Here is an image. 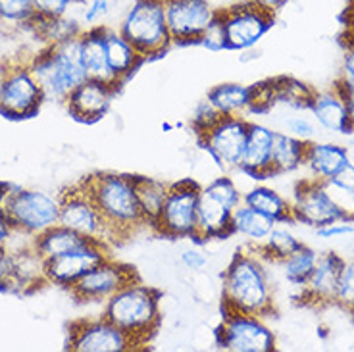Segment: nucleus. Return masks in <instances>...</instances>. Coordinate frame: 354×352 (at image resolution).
<instances>
[{
	"label": "nucleus",
	"instance_id": "1",
	"mask_svg": "<svg viewBox=\"0 0 354 352\" xmlns=\"http://www.w3.org/2000/svg\"><path fill=\"white\" fill-rule=\"evenodd\" d=\"M268 260L258 248L241 250L221 275V312H245L268 317L275 312L274 283Z\"/></svg>",
	"mask_w": 354,
	"mask_h": 352
},
{
	"label": "nucleus",
	"instance_id": "2",
	"mask_svg": "<svg viewBox=\"0 0 354 352\" xmlns=\"http://www.w3.org/2000/svg\"><path fill=\"white\" fill-rule=\"evenodd\" d=\"M88 196L114 231L118 241H124L137 229L149 228L135 193V179L127 174L100 172L80 179Z\"/></svg>",
	"mask_w": 354,
	"mask_h": 352
},
{
	"label": "nucleus",
	"instance_id": "3",
	"mask_svg": "<svg viewBox=\"0 0 354 352\" xmlns=\"http://www.w3.org/2000/svg\"><path fill=\"white\" fill-rule=\"evenodd\" d=\"M160 290L141 279L127 283L104 302L102 316L129 335L139 346H147L162 322Z\"/></svg>",
	"mask_w": 354,
	"mask_h": 352
},
{
	"label": "nucleus",
	"instance_id": "4",
	"mask_svg": "<svg viewBox=\"0 0 354 352\" xmlns=\"http://www.w3.org/2000/svg\"><path fill=\"white\" fill-rule=\"evenodd\" d=\"M27 62L43 87L46 100L64 102L73 89L88 80L81 60L80 35L44 44L43 50L33 54Z\"/></svg>",
	"mask_w": 354,
	"mask_h": 352
},
{
	"label": "nucleus",
	"instance_id": "5",
	"mask_svg": "<svg viewBox=\"0 0 354 352\" xmlns=\"http://www.w3.org/2000/svg\"><path fill=\"white\" fill-rule=\"evenodd\" d=\"M118 29L139 50L145 62L162 58L174 46L166 19V0H133L118 21Z\"/></svg>",
	"mask_w": 354,
	"mask_h": 352
},
{
	"label": "nucleus",
	"instance_id": "6",
	"mask_svg": "<svg viewBox=\"0 0 354 352\" xmlns=\"http://www.w3.org/2000/svg\"><path fill=\"white\" fill-rule=\"evenodd\" d=\"M0 214L6 218L14 233L33 239L48 228L60 223V201L58 196L12 185L0 201Z\"/></svg>",
	"mask_w": 354,
	"mask_h": 352
},
{
	"label": "nucleus",
	"instance_id": "7",
	"mask_svg": "<svg viewBox=\"0 0 354 352\" xmlns=\"http://www.w3.org/2000/svg\"><path fill=\"white\" fill-rule=\"evenodd\" d=\"M241 203L243 191L230 176L216 177L203 187L196 210V233L191 237L193 245L230 239L233 235L231 216Z\"/></svg>",
	"mask_w": 354,
	"mask_h": 352
},
{
	"label": "nucleus",
	"instance_id": "8",
	"mask_svg": "<svg viewBox=\"0 0 354 352\" xmlns=\"http://www.w3.org/2000/svg\"><path fill=\"white\" fill-rule=\"evenodd\" d=\"M201 189L193 179H179L169 183L166 203L152 231L166 239H191L196 233V210Z\"/></svg>",
	"mask_w": 354,
	"mask_h": 352
},
{
	"label": "nucleus",
	"instance_id": "9",
	"mask_svg": "<svg viewBox=\"0 0 354 352\" xmlns=\"http://www.w3.org/2000/svg\"><path fill=\"white\" fill-rule=\"evenodd\" d=\"M46 95L33 75L27 60H10L6 80L0 95V115L24 122L41 112Z\"/></svg>",
	"mask_w": 354,
	"mask_h": 352
},
{
	"label": "nucleus",
	"instance_id": "10",
	"mask_svg": "<svg viewBox=\"0 0 354 352\" xmlns=\"http://www.w3.org/2000/svg\"><path fill=\"white\" fill-rule=\"evenodd\" d=\"M218 349L227 352H274L275 333L266 324V317L245 312H223L216 329Z\"/></svg>",
	"mask_w": 354,
	"mask_h": 352
},
{
	"label": "nucleus",
	"instance_id": "11",
	"mask_svg": "<svg viewBox=\"0 0 354 352\" xmlns=\"http://www.w3.org/2000/svg\"><path fill=\"white\" fill-rule=\"evenodd\" d=\"M58 201H60V223L62 225L73 229L93 241L106 243L108 247L118 241L114 231L110 229L106 220L102 218V214L97 208V204L93 203L85 187L81 185V181L66 187L62 193L58 194Z\"/></svg>",
	"mask_w": 354,
	"mask_h": 352
},
{
	"label": "nucleus",
	"instance_id": "12",
	"mask_svg": "<svg viewBox=\"0 0 354 352\" xmlns=\"http://www.w3.org/2000/svg\"><path fill=\"white\" fill-rule=\"evenodd\" d=\"M248 124L250 122L245 115H221L208 131L196 137L198 145L208 152L221 172L230 174L239 169L247 145Z\"/></svg>",
	"mask_w": 354,
	"mask_h": 352
},
{
	"label": "nucleus",
	"instance_id": "13",
	"mask_svg": "<svg viewBox=\"0 0 354 352\" xmlns=\"http://www.w3.org/2000/svg\"><path fill=\"white\" fill-rule=\"evenodd\" d=\"M137 349L141 346L104 316L80 317L68 326L66 351L70 352H131Z\"/></svg>",
	"mask_w": 354,
	"mask_h": 352
},
{
	"label": "nucleus",
	"instance_id": "14",
	"mask_svg": "<svg viewBox=\"0 0 354 352\" xmlns=\"http://www.w3.org/2000/svg\"><path fill=\"white\" fill-rule=\"evenodd\" d=\"M343 218L345 214L337 206L324 181L308 177L295 187L291 196V220L295 223H302L316 231Z\"/></svg>",
	"mask_w": 354,
	"mask_h": 352
},
{
	"label": "nucleus",
	"instance_id": "15",
	"mask_svg": "<svg viewBox=\"0 0 354 352\" xmlns=\"http://www.w3.org/2000/svg\"><path fill=\"white\" fill-rule=\"evenodd\" d=\"M139 279L135 268L127 264H122L108 256L106 260L93 266L81 279L66 289L77 302H106L112 295L125 287L127 283Z\"/></svg>",
	"mask_w": 354,
	"mask_h": 352
},
{
	"label": "nucleus",
	"instance_id": "16",
	"mask_svg": "<svg viewBox=\"0 0 354 352\" xmlns=\"http://www.w3.org/2000/svg\"><path fill=\"white\" fill-rule=\"evenodd\" d=\"M220 19L227 37V50L235 53L254 48L275 24L274 14L257 8L250 2L221 8Z\"/></svg>",
	"mask_w": 354,
	"mask_h": 352
},
{
	"label": "nucleus",
	"instance_id": "17",
	"mask_svg": "<svg viewBox=\"0 0 354 352\" xmlns=\"http://www.w3.org/2000/svg\"><path fill=\"white\" fill-rule=\"evenodd\" d=\"M218 16L220 8L212 0H168L166 19L174 46L198 44V39Z\"/></svg>",
	"mask_w": 354,
	"mask_h": 352
},
{
	"label": "nucleus",
	"instance_id": "18",
	"mask_svg": "<svg viewBox=\"0 0 354 352\" xmlns=\"http://www.w3.org/2000/svg\"><path fill=\"white\" fill-rule=\"evenodd\" d=\"M108 256H110V247L106 243L91 241L88 245L77 248V250H71L68 254L44 260L46 283L58 285L62 289H70L71 285L81 279L93 266L106 260Z\"/></svg>",
	"mask_w": 354,
	"mask_h": 352
},
{
	"label": "nucleus",
	"instance_id": "19",
	"mask_svg": "<svg viewBox=\"0 0 354 352\" xmlns=\"http://www.w3.org/2000/svg\"><path fill=\"white\" fill-rule=\"evenodd\" d=\"M120 89L108 81L85 80L66 97L64 106L75 122L97 124L110 112Z\"/></svg>",
	"mask_w": 354,
	"mask_h": 352
},
{
	"label": "nucleus",
	"instance_id": "20",
	"mask_svg": "<svg viewBox=\"0 0 354 352\" xmlns=\"http://www.w3.org/2000/svg\"><path fill=\"white\" fill-rule=\"evenodd\" d=\"M275 131L272 127L258 122L248 124L247 145L243 152L239 172L252 177L254 181H264L272 176V158H274Z\"/></svg>",
	"mask_w": 354,
	"mask_h": 352
},
{
	"label": "nucleus",
	"instance_id": "21",
	"mask_svg": "<svg viewBox=\"0 0 354 352\" xmlns=\"http://www.w3.org/2000/svg\"><path fill=\"white\" fill-rule=\"evenodd\" d=\"M343 266H345V258L333 250L319 254L316 268L312 270L308 281L301 289V300L314 306L333 304Z\"/></svg>",
	"mask_w": 354,
	"mask_h": 352
},
{
	"label": "nucleus",
	"instance_id": "22",
	"mask_svg": "<svg viewBox=\"0 0 354 352\" xmlns=\"http://www.w3.org/2000/svg\"><path fill=\"white\" fill-rule=\"evenodd\" d=\"M351 154L343 145L328 141H310L306 145L304 167L308 169L312 179L316 181H329L343 172L351 164Z\"/></svg>",
	"mask_w": 354,
	"mask_h": 352
},
{
	"label": "nucleus",
	"instance_id": "23",
	"mask_svg": "<svg viewBox=\"0 0 354 352\" xmlns=\"http://www.w3.org/2000/svg\"><path fill=\"white\" fill-rule=\"evenodd\" d=\"M308 112L312 114V120L316 122V125L328 133H335V135L353 133L348 124L346 100L333 87L328 91H316L308 106Z\"/></svg>",
	"mask_w": 354,
	"mask_h": 352
},
{
	"label": "nucleus",
	"instance_id": "24",
	"mask_svg": "<svg viewBox=\"0 0 354 352\" xmlns=\"http://www.w3.org/2000/svg\"><path fill=\"white\" fill-rule=\"evenodd\" d=\"M104 27V43H106V54L110 70L114 75L115 83L120 87H124L127 81L131 80L137 73V70L145 64L139 50L125 39L118 27L102 26Z\"/></svg>",
	"mask_w": 354,
	"mask_h": 352
},
{
	"label": "nucleus",
	"instance_id": "25",
	"mask_svg": "<svg viewBox=\"0 0 354 352\" xmlns=\"http://www.w3.org/2000/svg\"><path fill=\"white\" fill-rule=\"evenodd\" d=\"M80 50L81 60L85 66L88 80L108 81L118 85L110 70L106 54V43H104V27H87L80 33ZM120 87V85H118Z\"/></svg>",
	"mask_w": 354,
	"mask_h": 352
},
{
	"label": "nucleus",
	"instance_id": "26",
	"mask_svg": "<svg viewBox=\"0 0 354 352\" xmlns=\"http://www.w3.org/2000/svg\"><path fill=\"white\" fill-rule=\"evenodd\" d=\"M93 239L85 237V235L66 228L62 223H56V225L48 228L43 233H39L37 237L31 239V247L35 248V252L43 260H50V258L68 254L71 250L85 247Z\"/></svg>",
	"mask_w": 354,
	"mask_h": 352
},
{
	"label": "nucleus",
	"instance_id": "27",
	"mask_svg": "<svg viewBox=\"0 0 354 352\" xmlns=\"http://www.w3.org/2000/svg\"><path fill=\"white\" fill-rule=\"evenodd\" d=\"M275 225H277V221L264 216L262 212L250 208L245 203H241L231 216L233 235L247 239V243H250L254 248H260L264 245Z\"/></svg>",
	"mask_w": 354,
	"mask_h": 352
},
{
	"label": "nucleus",
	"instance_id": "28",
	"mask_svg": "<svg viewBox=\"0 0 354 352\" xmlns=\"http://www.w3.org/2000/svg\"><path fill=\"white\" fill-rule=\"evenodd\" d=\"M206 98L212 102V106L221 115H245L250 114V104H252V85L245 83H220L214 85Z\"/></svg>",
	"mask_w": 354,
	"mask_h": 352
},
{
	"label": "nucleus",
	"instance_id": "29",
	"mask_svg": "<svg viewBox=\"0 0 354 352\" xmlns=\"http://www.w3.org/2000/svg\"><path fill=\"white\" fill-rule=\"evenodd\" d=\"M243 203L262 212L264 216L272 218L277 223L279 221H295L291 220V201L285 198L279 191H275L268 185H254L243 193Z\"/></svg>",
	"mask_w": 354,
	"mask_h": 352
},
{
	"label": "nucleus",
	"instance_id": "30",
	"mask_svg": "<svg viewBox=\"0 0 354 352\" xmlns=\"http://www.w3.org/2000/svg\"><path fill=\"white\" fill-rule=\"evenodd\" d=\"M306 141H301L285 131H275L274 158H272V176L291 174L299 167H304Z\"/></svg>",
	"mask_w": 354,
	"mask_h": 352
},
{
	"label": "nucleus",
	"instance_id": "31",
	"mask_svg": "<svg viewBox=\"0 0 354 352\" xmlns=\"http://www.w3.org/2000/svg\"><path fill=\"white\" fill-rule=\"evenodd\" d=\"M133 179H135V193H137V201L141 206L145 221L149 228H152V223L158 220L162 206L166 203L169 183L147 176H133Z\"/></svg>",
	"mask_w": 354,
	"mask_h": 352
},
{
	"label": "nucleus",
	"instance_id": "32",
	"mask_svg": "<svg viewBox=\"0 0 354 352\" xmlns=\"http://www.w3.org/2000/svg\"><path fill=\"white\" fill-rule=\"evenodd\" d=\"M318 258L319 252H316L314 248L306 247V245H302L299 250H295L292 254L283 258L277 264L281 266V275L285 277V281L301 290L308 281L312 270L316 268Z\"/></svg>",
	"mask_w": 354,
	"mask_h": 352
},
{
	"label": "nucleus",
	"instance_id": "33",
	"mask_svg": "<svg viewBox=\"0 0 354 352\" xmlns=\"http://www.w3.org/2000/svg\"><path fill=\"white\" fill-rule=\"evenodd\" d=\"M289 225H291V221H279L274 228V231L270 233L268 241L258 248L268 262L277 264V262H281L283 258L292 254L295 250H299L304 245Z\"/></svg>",
	"mask_w": 354,
	"mask_h": 352
},
{
	"label": "nucleus",
	"instance_id": "34",
	"mask_svg": "<svg viewBox=\"0 0 354 352\" xmlns=\"http://www.w3.org/2000/svg\"><path fill=\"white\" fill-rule=\"evenodd\" d=\"M275 97L277 104H285L292 110H308L312 97L316 89H312L308 83L297 80V77H275Z\"/></svg>",
	"mask_w": 354,
	"mask_h": 352
},
{
	"label": "nucleus",
	"instance_id": "35",
	"mask_svg": "<svg viewBox=\"0 0 354 352\" xmlns=\"http://www.w3.org/2000/svg\"><path fill=\"white\" fill-rule=\"evenodd\" d=\"M326 187L337 206L343 210L345 218L354 221V162L339 172L333 179L326 181Z\"/></svg>",
	"mask_w": 354,
	"mask_h": 352
},
{
	"label": "nucleus",
	"instance_id": "36",
	"mask_svg": "<svg viewBox=\"0 0 354 352\" xmlns=\"http://www.w3.org/2000/svg\"><path fill=\"white\" fill-rule=\"evenodd\" d=\"M122 6V0H83L80 6V21L83 29L108 26L106 21Z\"/></svg>",
	"mask_w": 354,
	"mask_h": 352
},
{
	"label": "nucleus",
	"instance_id": "37",
	"mask_svg": "<svg viewBox=\"0 0 354 352\" xmlns=\"http://www.w3.org/2000/svg\"><path fill=\"white\" fill-rule=\"evenodd\" d=\"M35 16L33 0H0V24L27 27Z\"/></svg>",
	"mask_w": 354,
	"mask_h": 352
},
{
	"label": "nucleus",
	"instance_id": "38",
	"mask_svg": "<svg viewBox=\"0 0 354 352\" xmlns=\"http://www.w3.org/2000/svg\"><path fill=\"white\" fill-rule=\"evenodd\" d=\"M333 304L354 314V258L345 260V266H343L341 275H339V283H337Z\"/></svg>",
	"mask_w": 354,
	"mask_h": 352
},
{
	"label": "nucleus",
	"instance_id": "39",
	"mask_svg": "<svg viewBox=\"0 0 354 352\" xmlns=\"http://www.w3.org/2000/svg\"><path fill=\"white\" fill-rule=\"evenodd\" d=\"M277 104L275 97L274 80L262 81L252 85V104H250V114H266Z\"/></svg>",
	"mask_w": 354,
	"mask_h": 352
},
{
	"label": "nucleus",
	"instance_id": "40",
	"mask_svg": "<svg viewBox=\"0 0 354 352\" xmlns=\"http://www.w3.org/2000/svg\"><path fill=\"white\" fill-rule=\"evenodd\" d=\"M220 118L221 114L214 108L212 102H210L208 98H204V100H201V102L195 106V110H193V115H191V127H193V131H195L196 137H201V135L208 131Z\"/></svg>",
	"mask_w": 354,
	"mask_h": 352
},
{
	"label": "nucleus",
	"instance_id": "41",
	"mask_svg": "<svg viewBox=\"0 0 354 352\" xmlns=\"http://www.w3.org/2000/svg\"><path fill=\"white\" fill-rule=\"evenodd\" d=\"M83 0H33L35 14L39 18L54 19L68 16L71 10L81 6Z\"/></svg>",
	"mask_w": 354,
	"mask_h": 352
},
{
	"label": "nucleus",
	"instance_id": "42",
	"mask_svg": "<svg viewBox=\"0 0 354 352\" xmlns=\"http://www.w3.org/2000/svg\"><path fill=\"white\" fill-rule=\"evenodd\" d=\"M198 44H201L203 48H206L208 53L214 54L227 50V37H225V29L221 26L220 16L208 26V29L204 31L203 37L198 39Z\"/></svg>",
	"mask_w": 354,
	"mask_h": 352
},
{
	"label": "nucleus",
	"instance_id": "43",
	"mask_svg": "<svg viewBox=\"0 0 354 352\" xmlns=\"http://www.w3.org/2000/svg\"><path fill=\"white\" fill-rule=\"evenodd\" d=\"M283 131L297 137V139H301V141L310 142L314 141V137H316V124H314V120H310L308 115L297 114L285 120Z\"/></svg>",
	"mask_w": 354,
	"mask_h": 352
},
{
	"label": "nucleus",
	"instance_id": "44",
	"mask_svg": "<svg viewBox=\"0 0 354 352\" xmlns=\"http://www.w3.org/2000/svg\"><path fill=\"white\" fill-rule=\"evenodd\" d=\"M316 235L319 239H343L348 237V235H354V221L348 220V218H343V220H337L333 223H328L324 228L316 229Z\"/></svg>",
	"mask_w": 354,
	"mask_h": 352
},
{
	"label": "nucleus",
	"instance_id": "45",
	"mask_svg": "<svg viewBox=\"0 0 354 352\" xmlns=\"http://www.w3.org/2000/svg\"><path fill=\"white\" fill-rule=\"evenodd\" d=\"M14 287V260L8 248H0V290L12 293Z\"/></svg>",
	"mask_w": 354,
	"mask_h": 352
},
{
	"label": "nucleus",
	"instance_id": "46",
	"mask_svg": "<svg viewBox=\"0 0 354 352\" xmlns=\"http://www.w3.org/2000/svg\"><path fill=\"white\" fill-rule=\"evenodd\" d=\"M179 262L185 266L189 272H203L206 264H208V258H206V254H204L201 248L189 247L181 250Z\"/></svg>",
	"mask_w": 354,
	"mask_h": 352
},
{
	"label": "nucleus",
	"instance_id": "47",
	"mask_svg": "<svg viewBox=\"0 0 354 352\" xmlns=\"http://www.w3.org/2000/svg\"><path fill=\"white\" fill-rule=\"evenodd\" d=\"M343 80H354V37L346 35V48L341 62V75Z\"/></svg>",
	"mask_w": 354,
	"mask_h": 352
},
{
	"label": "nucleus",
	"instance_id": "48",
	"mask_svg": "<svg viewBox=\"0 0 354 352\" xmlns=\"http://www.w3.org/2000/svg\"><path fill=\"white\" fill-rule=\"evenodd\" d=\"M333 89L341 97L345 98L346 102L348 100H354V80H343V77H337V81L333 83Z\"/></svg>",
	"mask_w": 354,
	"mask_h": 352
},
{
	"label": "nucleus",
	"instance_id": "49",
	"mask_svg": "<svg viewBox=\"0 0 354 352\" xmlns=\"http://www.w3.org/2000/svg\"><path fill=\"white\" fill-rule=\"evenodd\" d=\"M248 2H250V4H254L257 8L264 10V12H270V14H274L275 16V14L283 8L289 0H248Z\"/></svg>",
	"mask_w": 354,
	"mask_h": 352
},
{
	"label": "nucleus",
	"instance_id": "50",
	"mask_svg": "<svg viewBox=\"0 0 354 352\" xmlns=\"http://www.w3.org/2000/svg\"><path fill=\"white\" fill-rule=\"evenodd\" d=\"M14 235V229L10 228V223L6 221V218L0 214V248H8L10 239Z\"/></svg>",
	"mask_w": 354,
	"mask_h": 352
},
{
	"label": "nucleus",
	"instance_id": "51",
	"mask_svg": "<svg viewBox=\"0 0 354 352\" xmlns=\"http://www.w3.org/2000/svg\"><path fill=\"white\" fill-rule=\"evenodd\" d=\"M218 8H230V6H239V4H247L248 0H212Z\"/></svg>",
	"mask_w": 354,
	"mask_h": 352
},
{
	"label": "nucleus",
	"instance_id": "52",
	"mask_svg": "<svg viewBox=\"0 0 354 352\" xmlns=\"http://www.w3.org/2000/svg\"><path fill=\"white\" fill-rule=\"evenodd\" d=\"M10 60L0 58V95H2V87H4V80H6V71H8Z\"/></svg>",
	"mask_w": 354,
	"mask_h": 352
},
{
	"label": "nucleus",
	"instance_id": "53",
	"mask_svg": "<svg viewBox=\"0 0 354 352\" xmlns=\"http://www.w3.org/2000/svg\"><path fill=\"white\" fill-rule=\"evenodd\" d=\"M346 33L354 35V10L348 8V14H346Z\"/></svg>",
	"mask_w": 354,
	"mask_h": 352
},
{
	"label": "nucleus",
	"instance_id": "54",
	"mask_svg": "<svg viewBox=\"0 0 354 352\" xmlns=\"http://www.w3.org/2000/svg\"><path fill=\"white\" fill-rule=\"evenodd\" d=\"M346 106H348V124H351V129L354 133V100H348Z\"/></svg>",
	"mask_w": 354,
	"mask_h": 352
},
{
	"label": "nucleus",
	"instance_id": "55",
	"mask_svg": "<svg viewBox=\"0 0 354 352\" xmlns=\"http://www.w3.org/2000/svg\"><path fill=\"white\" fill-rule=\"evenodd\" d=\"M10 183H4V181H0V201H2V196H4V193L8 191Z\"/></svg>",
	"mask_w": 354,
	"mask_h": 352
},
{
	"label": "nucleus",
	"instance_id": "56",
	"mask_svg": "<svg viewBox=\"0 0 354 352\" xmlns=\"http://www.w3.org/2000/svg\"><path fill=\"white\" fill-rule=\"evenodd\" d=\"M162 127H164V131H169V129H171V125H169V124H164Z\"/></svg>",
	"mask_w": 354,
	"mask_h": 352
},
{
	"label": "nucleus",
	"instance_id": "57",
	"mask_svg": "<svg viewBox=\"0 0 354 352\" xmlns=\"http://www.w3.org/2000/svg\"><path fill=\"white\" fill-rule=\"evenodd\" d=\"M348 8L354 10V0H348Z\"/></svg>",
	"mask_w": 354,
	"mask_h": 352
},
{
	"label": "nucleus",
	"instance_id": "58",
	"mask_svg": "<svg viewBox=\"0 0 354 352\" xmlns=\"http://www.w3.org/2000/svg\"><path fill=\"white\" fill-rule=\"evenodd\" d=\"M346 35H351V33H346ZM351 37H354V35H351Z\"/></svg>",
	"mask_w": 354,
	"mask_h": 352
},
{
	"label": "nucleus",
	"instance_id": "59",
	"mask_svg": "<svg viewBox=\"0 0 354 352\" xmlns=\"http://www.w3.org/2000/svg\"><path fill=\"white\" fill-rule=\"evenodd\" d=\"M166 2H168V0H166Z\"/></svg>",
	"mask_w": 354,
	"mask_h": 352
}]
</instances>
